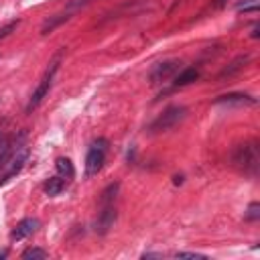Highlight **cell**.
Listing matches in <instances>:
<instances>
[{
  "label": "cell",
  "instance_id": "1",
  "mask_svg": "<svg viewBox=\"0 0 260 260\" xmlns=\"http://www.w3.org/2000/svg\"><path fill=\"white\" fill-rule=\"evenodd\" d=\"M118 191H120V183L114 181L100 195V211H98V219H95V232L100 236H106L114 228V223H116V215H118V207H116Z\"/></svg>",
  "mask_w": 260,
  "mask_h": 260
},
{
  "label": "cell",
  "instance_id": "2",
  "mask_svg": "<svg viewBox=\"0 0 260 260\" xmlns=\"http://www.w3.org/2000/svg\"><path fill=\"white\" fill-rule=\"evenodd\" d=\"M232 165L244 173L246 177H256L258 169H260V146L258 140H244L242 144L234 146L232 154H230Z\"/></svg>",
  "mask_w": 260,
  "mask_h": 260
},
{
  "label": "cell",
  "instance_id": "3",
  "mask_svg": "<svg viewBox=\"0 0 260 260\" xmlns=\"http://www.w3.org/2000/svg\"><path fill=\"white\" fill-rule=\"evenodd\" d=\"M59 65H61V53L55 55V59H53V61L49 63V67L45 69V73H43L39 85H37L35 91L30 93V100H28V104H26V114H30V112L43 102V98H47V93H49V89H51V85H53V81H55V75H57V71H59Z\"/></svg>",
  "mask_w": 260,
  "mask_h": 260
},
{
  "label": "cell",
  "instance_id": "4",
  "mask_svg": "<svg viewBox=\"0 0 260 260\" xmlns=\"http://www.w3.org/2000/svg\"><path fill=\"white\" fill-rule=\"evenodd\" d=\"M185 118H187V108H185V106H181V104H173V106L165 108V110H162V114H158V116L150 122L148 132H150V134L167 132V130H171V128L179 126Z\"/></svg>",
  "mask_w": 260,
  "mask_h": 260
},
{
  "label": "cell",
  "instance_id": "5",
  "mask_svg": "<svg viewBox=\"0 0 260 260\" xmlns=\"http://www.w3.org/2000/svg\"><path fill=\"white\" fill-rule=\"evenodd\" d=\"M87 4H89V0H69L67 6H65L63 10L51 14V16L43 22V26H41V35H49V32H53V30L59 28L63 22H67L69 18H73V16H75L83 6H87Z\"/></svg>",
  "mask_w": 260,
  "mask_h": 260
},
{
  "label": "cell",
  "instance_id": "6",
  "mask_svg": "<svg viewBox=\"0 0 260 260\" xmlns=\"http://www.w3.org/2000/svg\"><path fill=\"white\" fill-rule=\"evenodd\" d=\"M106 152H108V140L106 138H98L89 144L87 154H85V177L87 179L95 177L102 171L104 160H106Z\"/></svg>",
  "mask_w": 260,
  "mask_h": 260
},
{
  "label": "cell",
  "instance_id": "7",
  "mask_svg": "<svg viewBox=\"0 0 260 260\" xmlns=\"http://www.w3.org/2000/svg\"><path fill=\"white\" fill-rule=\"evenodd\" d=\"M181 69V61L179 59H165L152 65V69L148 71V83L150 85H158L165 83L169 79L175 77V73Z\"/></svg>",
  "mask_w": 260,
  "mask_h": 260
},
{
  "label": "cell",
  "instance_id": "8",
  "mask_svg": "<svg viewBox=\"0 0 260 260\" xmlns=\"http://www.w3.org/2000/svg\"><path fill=\"white\" fill-rule=\"evenodd\" d=\"M213 104L215 106H228V108H246V106H256V98L250 93L234 91V93H223V95L215 98Z\"/></svg>",
  "mask_w": 260,
  "mask_h": 260
},
{
  "label": "cell",
  "instance_id": "9",
  "mask_svg": "<svg viewBox=\"0 0 260 260\" xmlns=\"http://www.w3.org/2000/svg\"><path fill=\"white\" fill-rule=\"evenodd\" d=\"M37 228H39V219H35V217H24V219H20V221L14 225L10 238H12V240H24V238L32 236V234L37 232Z\"/></svg>",
  "mask_w": 260,
  "mask_h": 260
},
{
  "label": "cell",
  "instance_id": "10",
  "mask_svg": "<svg viewBox=\"0 0 260 260\" xmlns=\"http://www.w3.org/2000/svg\"><path fill=\"white\" fill-rule=\"evenodd\" d=\"M199 69L197 67H185V69H181V71H177L175 73V77H173V87H185V85H191L193 81H197L199 79Z\"/></svg>",
  "mask_w": 260,
  "mask_h": 260
},
{
  "label": "cell",
  "instance_id": "11",
  "mask_svg": "<svg viewBox=\"0 0 260 260\" xmlns=\"http://www.w3.org/2000/svg\"><path fill=\"white\" fill-rule=\"evenodd\" d=\"M250 61V55H240V57H236L228 67H223L221 71H219V79H223V77H232V75H236L238 71H242L244 67H246V63Z\"/></svg>",
  "mask_w": 260,
  "mask_h": 260
},
{
  "label": "cell",
  "instance_id": "12",
  "mask_svg": "<svg viewBox=\"0 0 260 260\" xmlns=\"http://www.w3.org/2000/svg\"><path fill=\"white\" fill-rule=\"evenodd\" d=\"M43 189H45V193H47L49 197H55V195H59V193L65 191V179L59 177V175H57V177H49V179L45 181Z\"/></svg>",
  "mask_w": 260,
  "mask_h": 260
},
{
  "label": "cell",
  "instance_id": "13",
  "mask_svg": "<svg viewBox=\"0 0 260 260\" xmlns=\"http://www.w3.org/2000/svg\"><path fill=\"white\" fill-rule=\"evenodd\" d=\"M55 167H57V173H59V177H63V179H73L75 177V169H73V162L67 158V156H59L57 158V162H55Z\"/></svg>",
  "mask_w": 260,
  "mask_h": 260
},
{
  "label": "cell",
  "instance_id": "14",
  "mask_svg": "<svg viewBox=\"0 0 260 260\" xmlns=\"http://www.w3.org/2000/svg\"><path fill=\"white\" fill-rule=\"evenodd\" d=\"M47 256H49V254H47L43 248H28V250L22 252V258H24V260H30V258H32V260H43V258H47Z\"/></svg>",
  "mask_w": 260,
  "mask_h": 260
},
{
  "label": "cell",
  "instance_id": "15",
  "mask_svg": "<svg viewBox=\"0 0 260 260\" xmlns=\"http://www.w3.org/2000/svg\"><path fill=\"white\" fill-rule=\"evenodd\" d=\"M238 12H256L258 10V0H242L236 4Z\"/></svg>",
  "mask_w": 260,
  "mask_h": 260
},
{
  "label": "cell",
  "instance_id": "16",
  "mask_svg": "<svg viewBox=\"0 0 260 260\" xmlns=\"http://www.w3.org/2000/svg\"><path fill=\"white\" fill-rule=\"evenodd\" d=\"M248 221H256V219H260V203H250V207H248V211H246V215H244Z\"/></svg>",
  "mask_w": 260,
  "mask_h": 260
},
{
  "label": "cell",
  "instance_id": "17",
  "mask_svg": "<svg viewBox=\"0 0 260 260\" xmlns=\"http://www.w3.org/2000/svg\"><path fill=\"white\" fill-rule=\"evenodd\" d=\"M18 24H20V20L16 18V20H10V22H6L4 26H0V39H6L10 32H14Z\"/></svg>",
  "mask_w": 260,
  "mask_h": 260
},
{
  "label": "cell",
  "instance_id": "18",
  "mask_svg": "<svg viewBox=\"0 0 260 260\" xmlns=\"http://www.w3.org/2000/svg\"><path fill=\"white\" fill-rule=\"evenodd\" d=\"M173 256L175 258H205L203 254H197V252H175Z\"/></svg>",
  "mask_w": 260,
  "mask_h": 260
},
{
  "label": "cell",
  "instance_id": "19",
  "mask_svg": "<svg viewBox=\"0 0 260 260\" xmlns=\"http://www.w3.org/2000/svg\"><path fill=\"white\" fill-rule=\"evenodd\" d=\"M162 254H154V252H144L142 254V258H160Z\"/></svg>",
  "mask_w": 260,
  "mask_h": 260
},
{
  "label": "cell",
  "instance_id": "20",
  "mask_svg": "<svg viewBox=\"0 0 260 260\" xmlns=\"http://www.w3.org/2000/svg\"><path fill=\"white\" fill-rule=\"evenodd\" d=\"M260 37V32H258V26H254L252 28V39H258Z\"/></svg>",
  "mask_w": 260,
  "mask_h": 260
},
{
  "label": "cell",
  "instance_id": "21",
  "mask_svg": "<svg viewBox=\"0 0 260 260\" xmlns=\"http://www.w3.org/2000/svg\"><path fill=\"white\" fill-rule=\"evenodd\" d=\"M225 2H228V0H215V6H217V8H221Z\"/></svg>",
  "mask_w": 260,
  "mask_h": 260
}]
</instances>
